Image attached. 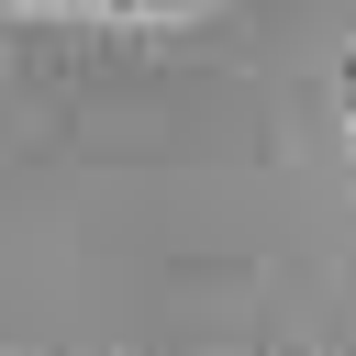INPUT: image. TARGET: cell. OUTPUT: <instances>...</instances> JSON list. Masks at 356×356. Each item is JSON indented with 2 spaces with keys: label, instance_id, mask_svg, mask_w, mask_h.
<instances>
[{
  "label": "cell",
  "instance_id": "1",
  "mask_svg": "<svg viewBox=\"0 0 356 356\" xmlns=\"http://www.w3.org/2000/svg\"><path fill=\"white\" fill-rule=\"evenodd\" d=\"M11 11H200V0H11Z\"/></svg>",
  "mask_w": 356,
  "mask_h": 356
},
{
  "label": "cell",
  "instance_id": "2",
  "mask_svg": "<svg viewBox=\"0 0 356 356\" xmlns=\"http://www.w3.org/2000/svg\"><path fill=\"white\" fill-rule=\"evenodd\" d=\"M334 89H345V122H356V44L334 56Z\"/></svg>",
  "mask_w": 356,
  "mask_h": 356
}]
</instances>
